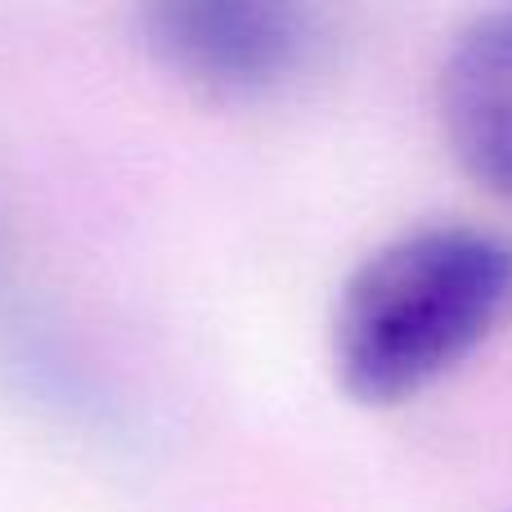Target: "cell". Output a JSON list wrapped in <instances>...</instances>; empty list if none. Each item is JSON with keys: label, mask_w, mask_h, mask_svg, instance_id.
<instances>
[{"label": "cell", "mask_w": 512, "mask_h": 512, "mask_svg": "<svg viewBox=\"0 0 512 512\" xmlns=\"http://www.w3.org/2000/svg\"><path fill=\"white\" fill-rule=\"evenodd\" d=\"M512 315V239L423 225L355 265L333 310V373L355 405L391 409L459 369Z\"/></svg>", "instance_id": "obj_1"}, {"label": "cell", "mask_w": 512, "mask_h": 512, "mask_svg": "<svg viewBox=\"0 0 512 512\" xmlns=\"http://www.w3.org/2000/svg\"><path fill=\"white\" fill-rule=\"evenodd\" d=\"M140 41L176 81L212 99H265L319 63L324 14L288 0H158Z\"/></svg>", "instance_id": "obj_2"}, {"label": "cell", "mask_w": 512, "mask_h": 512, "mask_svg": "<svg viewBox=\"0 0 512 512\" xmlns=\"http://www.w3.org/2000/svg\"><path fill=\"white\" fill-rule=\"evenodd\" d=\"M441 126L459 167L512 203V9L477 14L441 63Z\"/></svg>", "instance_id": "obj_3"}]
</instances>
